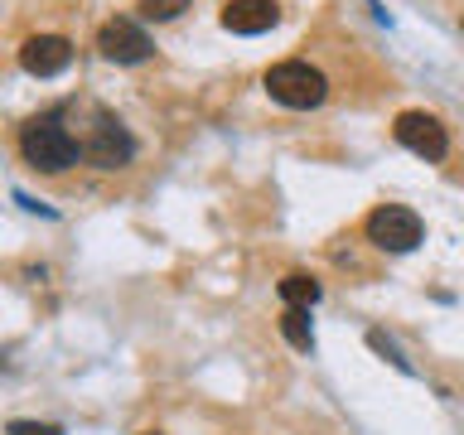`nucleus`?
I'll return each instance as SVG.
<instances>
[{
	"label": "nucleus",
	"mask_w": 464,
	"mask_h": 435,
	"mask_svg": "<svg viewBox=\"0 0 464 435\" xmlns=\"http://www.w3.org/2000/svg\"><path fill=\"white\" fill-rule=\"evenodd\" d=\"M281 334H285V343H290V348H300V353H310V348H314L310 310H304V304H285V314H281Z\"/></svg>",
	"instance_id": "9"
},
{
	"label": "nucleus",
	"mask_w": 464,
	"mask_h": 435,
	"mask_svg": "<svg viewBox=\"0 0 464 435\" xmlns=\"http://www.w3.org/2000/svg\"><path fill=\"white\" fill-rule=\"evenodd\" d=\"M97 53L107 58V63H145V58L155 53V44H150V34H145L140 24L107 20L97 29Z\"/></svg>",
	"instance_id": "6"
},
{
	"label": "nucleus",
	"mask_w": 464,
	"mask_h": 435,
	"mask_svg": "<svg viewBox=\"0 0 464 435\" xmlns=\"http://www.w3.org/2000/svg\"><path fill=\"white\" fill-rule=\"evenodd\" d=\"M392 136H397L411 155L430 160V165H440L450 155V130L440 126V116H430V111H401L397 126H392Z\"/></svg>",
	"instance_id": "5"
},
{
	"label": "nucleus",
	"mask_w": 464,
	"mask_h": 435,
	"mask_svg": "<svg viewBox=\"0 0 464 435\" xmlns=\"http://www.w3.org/2000/svg\"><path fill=\"white\" fill-rule=\"evenodd\" d=\"M82 160L97 169H121L136 160V140H130V130L116 121L111 111H97L92 130H87V140H82Z\"/></svg>",
	"instance_id": "4"
},
{
	"label": "nucleus",
	"mask_w": 464,
	"mask_h": 435,
	"mask_svg": "<svg viewBox=\"0 0 464 435\" xmlns=\"http://www.w3.org/2000/svg\"><path fill=\"white\" fill-rule=\"evenodd\" d=\"M20 155L29 169H44V174H63L82 160V145L78 136L63 126V107L34 116V121L20 126Z\"/></svg>",
	"instance_id": "1"
},
{
	"label": "nucleus",
	"mask_w": 464,
	"mask_h": 435,
	"mask_svg": "<svg viewBox=\"0 0 464 435\" xmlns=\"http://www.w3.org/2000/svg\"><path fill=\"white\" fill-rule=\"evenodd\" d=\"M184 10H188V0H140V14L155 20V24H165V20H174V14H184Z\"/></svg>",
	"instance_id": "12"
},
{
	"label": "nucleus",
	"mask_w": 464,
	"mask_h": 435,
	"mask_svg": "<svg viewBox=\"0 0 464 435\" xmlns=\"http://www.w3.org/2000/svg\"><path fill=\"white\" fill-rule=\"evenodd\" d=\"M72 63V44L63 34H29L20 44V68L34 78H58Z\"/></svg>",
	"instance_id": "7"
},
{
	"label": "nucleus",
	"mask_w": 464,
	"mask_h": 435,
	"mask_svg": "<svg viewBox=\"0 0 464 435\" xmlns=\"http://www.w3.org/2000/svg\"><path fill=\"white\" fill-rule=\"evenodd\" d=\"M276 24H281V5L276 0H227L223 5L227 34H266Z\"/></svg>",
	"instance_id": "8"
},
{
	"label": "nucleus",
	"mask_w": 464,
	"mask_h": 435,
	"mask_svg": "<svg viewBox=\"0 0 464 435\" xmlns=\"http://www.w3.org/2000/svg\"><path fill=\"white\" fill-rule=\"evenodd\" d=\"M266 92L290 111H310L329 97V82H324V72L310 68L304 58H285V63L266 68Z\"/></svg>",
	"instance_id": "2"
},
{
	"label": "nucleus",
	"mask_w": 464,
	"mask_h": 435,
	"mask_svg": "<svg viewBox=\"0 0 464 435\" xmlns=\"http://www.w3.org/2000/svg\"><path fill=\"white\" fill-rule=\"evenodd\" d=\"M276 290H281V300H285V304H304V310H310V304L324 295V290H319V281H314V276H304V271L281 276V285H276Z\"/></svg>",
	"instance_id": "10"
},
{
	"label": "nucleus",
	"mask_w": 464,
	"mask_h": 435,
	"mask_svg": "<svg viewBox=\"0 0 464 435\" xmlns=\"http://www.w3.org/2000/svg\"><path fill=\"white\" fill-rule=\"evenodd\" d=\"M10 435H63V426H53V420H10Z\"/></svg>",
	"instance_id": "13"
},
{
	"label": "nucleus",
	"mask_w": 464,
	"mask_h": 435,
	"mask_svg": "<svg viewBox=\"0 0 464 435\" xmlns=\"http://www.w3.org/2000/svg\"><path fill=\"white\" fill-rule=\"evenodd\" d=\"M140 435H160V430H140Z\"/></svg>",
	"instance_id": "14"
},
{
	"label": "nucleus",
	"mask_w": 464,
	"mask_h": 435,
	"mask_svg": "<svg viewBox=\"0 0 464 435\" xmlns=\"http://www.w3.org/2000/svg\"><path fill=\"white\" fill-rule=\"evenodd\" d=\"M362 232H368L372 246H382V252H411V246H420V237H426V223L401 208V203H377V208L368 213V223H362Z\"/></svg>",
	"instance_id": "3"
},
{
	"label": "nucleus",
	"mask_w": 464,
	"mask_h": 435,
	"mask_svg": "<svg viewBox=\"0 0 464 435\" xmlns=\"http://www.w3.org/2000/svg\"><path fill=\"white\" fill-rule=\"evenodd\" d=\"M368 348H372V353H382V358H387V362H392V368H397V372H406V377L416 372V368H411V358H406L401 348H397V339H387L382 329H368Z\"/></svg>",
	"instance_id": "11"
}]
</instances>
